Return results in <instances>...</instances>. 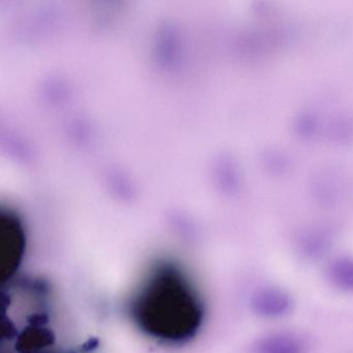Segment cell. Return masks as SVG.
<instances>
[{
    "label": "cell",
    "instance_id": "obj_1",
    "mask_svg": "<svg viewBox=\"0 0 353 353\" xmlns=\"http://www.w3.org/2000/svg\"><path fill=\"white\" fill-rule=\"evenodd\" d=\"M292 299L278 288L259 290L252 299V308L255 314L269 321L285 317L292 312Z\"/></svg>",
    "mask_w": 353,
    "mask_h": 353
},
{
    "label": "cell",
    "instance_id": "obj_2",
    "mask_svg": "<svg viewBox=\"0 0 353 353\" xmlns=\"http://www.w3.org/2000/svg\"><path fill=\"white\" fill-rule=\"evenodd\" d=\"M254 353H308V346L302 337L290 332L267 334L257 340Z\"/></svg>",
    "mask_w": 353,
    "mask_h": 353
},
{
    "label": "cell",
    "instance_id": "obj_3",
    "mask_svg": "<svg viewBox=\"0 0 353 353\" xmlns=\"http://www.w3.org/2000/svg\"><path fill=\"white\" fill-rule=\"evenodd\" d=\"M334 285L343 292H353V263L342 261L335 263L330 271Z\"/></svg>",
    "mask_w": 353,
    "mask_h": 353
}]
</instances>
